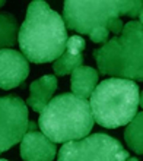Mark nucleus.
Listing matches in <instances>:
<instances>
[{"label": "nucleus", "mask_w": 143, "mask_h": 161, "mask_svg": "<svg viewBox=\"0 0 143 161\" xmlns=\"http://www.w3.org/2000/svg\"><path fill=\"white\" fill-rule=\"evenodd\" d=\"M67 40L61 15L42 0L31 2L18 32V44L25 59L38 64L54 62L64 53Z\"/></svg>", "instance_id": "1"}, {"label": "nucleus", "mask_w": 143, "mask_h": 161, "mask_svg": "<svg viewBox=\"0 0 143 161\" xmlns=\"http://www.w3.org/2000/svg\"><path fill=\"white\" fill-rule=\"evenodd\" d=\"M93 123L89 101L70 92L51 98L38 119L41 132L54 144L79 141L88 136Z\"/></svg>", "instance_id": "2"}, {"label": "nucleus", "mask_w": 143, "mask_h": 161, "mask_svg": "<svg viewBox=\"0 0 143 161\" xmlns=\"http://www.w3.org/2000/svg\"><path fill=\"white\" fill-rule=\"evenodd\" d=\"M101 75L121 79H143V25L140 21H129L121 34L108 40L93 50Z\"/></svg>", "instance_id": "3"}, {"label": "nucleus", "mask_w": 143, "mask_h": 161, "mask_svg": "<svg viewBox=\"0 0 143 161\" xmlns=\"http://www.w3.org/2000/svg\"><path fill=\"white\" fill-rule=\"evenodd\" d=\"M89 98L93 122L107 129L129 125L142 106V94L137 84L121 78L104 79Z\"/></svg>", "instance_id": "4"}, {"label": "nucleus", "mask_w": 143, "mask_h": 161, "mask_svg": "<svg viewBox=\"0 0 143 161\" xmlns=\"http://www.w3.org/2000/svg\"><path fill=\"white\" fill-rule=\"evenodd\" d=\"M142 6L143 3L139 0L136 2H126V0L73 2V0H67L64 2L61 18H63L66 28L79 32L82 35H89V32L97 26H104L108 30L109 24L114 19H120V16H124V15H129L131 18H139V21L142 22Z\"/></svg>", "instance_id": "5"}, {"label": "nucleus", "mask_w": 143, "mask_h": 161, "mask_svg": "<svg viewBox=\"0 0 143 161\" xmlns=\"http://www.w3.org/2000/svg\"><path fill=\"white\" fill-rule=\"evenodd\" d=\"M127 158L129 153L121 142L105 133L64 142L59 151V161H124Z\"/></svg>", "instance_id": "6"}, {"label": "nucleus", "mask_w": 143, "mask_h": 161, "mask_svg": "<svg viewBox=\"0 0 143 161\" xmlns=\"http://www.w3.org/2000/svg\"><path fill=\"white\" fill-rule=\"evenodd\" d=\"M28 107L18 95L0 97V153L21 142L28 132Z\"/></svg>", "instance_id": "7"}, {"label": "nucleus", "mask_w": 143, "mask_h": 161, "mask_svg": "<svg viewBox=\"0 0 143 161\" xmlns=\"http://www.w3.org/2000/svg\"><path fill=\"white\" fill-rule=\"evenodd\" d=\"M28 75H29V63L22 53L13 48L0 50V88H18L25 82Z\"/></svg>", "instance_id": "8"}, {"label": "nucleus", "mask_w": 143, "mask_h": 161, "mask_svg": "<svg viewBox=\"0 0 143 161\" xmlns=\"http://www.w3.org/2000/svg\"><path fill=\"white\" fill-rule=\"evenodd\" d=\"M57 154V145L42 132H26L21 139V157L24 161H53Z\"/></svg>", "instance_id": "9"}, {"label": "nucleus", "mask_w": 143, "mask_h": 161, "mask_svg": "<svg viewBox=\"0 0 143 161\" xmlns=\"http://www.w3.org/2000/svg\"><path fill=\"white\" fill-rule=\"evenodd\" d=\"M86 47L80 35H72L66 42V50L57 60H54L53 70L57 76H66L75 69L83 66V50Z\"/></svg>", "instance_id": "10"}, {"label": "nucleus", "mask_w": 143, "mask_h": 161, "mask_svg": "<svg viewBox=\"0 0 143 161\" xmlns=\"http://www.w3.org/2000/svg\"><path fill=\"white\" fill-rule=\"evenodd\" d=\"M57 88V78L54 75H44L40 79L34 80L29 86V97L26 104L37 113H41L42 108L48 104L53 94Z\"/></svg>", "instance_id": "11"}, {"label": "nucleus", "mask_w": 143, "mask_h": 161, "mask_svg": "<svg viewBox=\"0 0 143 161\" xmlns=\"http://www.w3.org/2000/svg\"><path fill=\"white\" fill-rule=\"evenodd\" d=\"M99 73L93 68L80 66L72 72V91L76 97L88 100L92 95L93 89L97 88Z\"/></svg>", "instance_id": "12"}, {"label": "nucleus", "mask_w": 143, "mask_h": 161, "mask_svg": "<svg viewBox=\"0 0 143 161\" xmlns=\"http://www.w3.org/2000/svg\"><path fill=\"white\" fill-rule=\"evenodd\" d=\"M19 26L16 18L9 12H0V50L16 44Z\"/></svg>", "instance_id": "13"}, {"label": "nucleus", "mask_w": 143, "mask_h": 161, "mask_svg": "<svg viewBox=\"0 0 143 161\" xmlns=\"http://www.w3.org/2000/svg\"><path fill=\"white\" fill-rule=\"evenodd\" d=\"M143 113H137L133 117L124 132V139L127 145L136 154H143Z\"/></svg>", "instance_id": "14"}, {"label": "nucleus", "mask_w": 143, "mask_h": 161, "mask_svg": "<svg viewBox=\"0 0 143 161\" xmlns=\"http://www.w3.org/2000/svg\"><path fill=\"white\" fill-rule=\"evenodd\" d=\"M89 37H91V40H92L93 42L102 44V42L108 41L109 32L107 28H104V26H97V28H93V30L89 32Z\"/></svg>", "instance_id": "15"}, {"label": "nucleus", "mask_w": 143, "mask_h": 161, "mask_svg": "<svg viewBox=\"0 0 143 161\" xmlns=\"http://www.w3.org/2000/svg\"><path fill=\"white\" fill-rule=\"evenodd\" d=\"M124 161H139V160H137V158H131V157H129L127 160H124Z\"/></svg>", "instance_id": "16"}, {"label": "nucleus", "mask_w": 143, "mask_h": 161, "mask_svg": "<svg viewBox=\"0 0 143 161\" xmlns=\"http://www.w3.org/2000/svg\"><path fill=\"white\" fill-rule=\"evenodd\" d=\"M3 4H4V2H3V0H0V8H2Z\"/></svg>", "instance_id": "17"}, {"label": "nucleus", "mask_w": 143, "mask_h": 161, "mask_svg": "<svg viewBox=\"0 0 143 161\" xmlns=\"http://www.w3.org/2000/svg\"><path fill=\"white\" fill-rule=\"evenodd\" d=\"M0 161H8V160H4V158H0Z\"/></svg>", "instance_id": "18"}]
</instances>
